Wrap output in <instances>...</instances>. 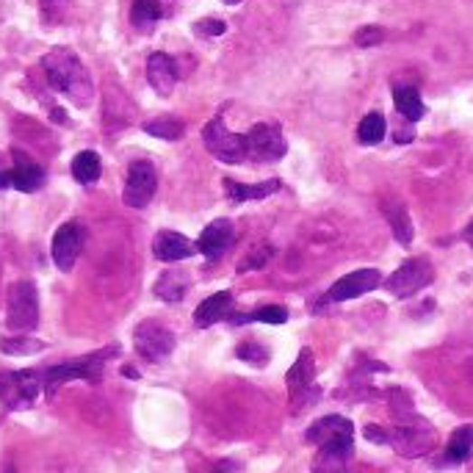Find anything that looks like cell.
<instances>
[{"label":"cell","mask_w":473,"mask_h":473,"mask_svg":"<svg viewBox=\"0 0 473 473\" xmlns=\"http://www.w3.org/2000/svg\"><path fill=\"white\" fill-rule=\"evenodd\" d=\"M100 172H103V163H100V155L95 150H83L72 158V178L83 186L97 183Z\"/></svg>","instance_id":"24"},{"label":"cell","mask_w":473,"mask_h":473,"mask_svg":"<svg viewBox=\"0 0 473 473\" xmlns=\"http://www.w3.org/2000/svg\"><path fill=\"white\" fill-rule=\"evenodd\" d=\"M155 296H161L163 302H181L189 291V280L178 272H166L158 283H155Z\"/></svg>","instance_id":"25"},{"label":"cell","mask_w":473,"mask_h":473,"mask_svg":"<svg viewBox=\"0 0 473 473\" xmlns=\"http://www.w3.org/2000/svg\"><path fill=\"white\" fill-rule=\"evenodd\" d=\"M144 134L155 136V139H166V142H175L186 134V125L178 116H158L144 122Z\"/></svg>","instance_id":"26"},{"label":"cell","mask_w":473,"mask_h":473,"mask_svg":"<svg viewBox=\"0 0 473 473\" xmlns=\"http://www.w3.org/2000/svg\"><path fill=\"white\" fill-rule=\"evenodd\" d=\"M12 186V169L9 172H0V189H9Z\"/></svg>","instance_id":"36"},{"label":"cell","mask_w":473,"mask_h":473,"mask_svg":"<svg viewBox=\"0 0 473 473\" xmlns=\"http://www.w3.org/2000/svg\"><path fill=\"white\" fill-rule=\"evenodd\" d=\"M382 213H385V219H388V225L394 230V238L402 246H410L413 238H415V230H413V219H410L407 208L402 202H396V199H385L382 202Z\"/></svg>","instance_id":"20"},{"label":"cell","mask_w":473,"mask_h":473,"mask_svg":"<svg viewBox=\"0 0 473 473\" xmlns=\"http://www.w3.org/2000/svg\"><path fill=\"white\" fill-rule=\"evenodd\" d=\"M83 225L80 222H67L56 230L53 236V246H51V255H53V264L61 269V272H70L78 261V255L83 249Z\"/></svg>","instance_id":"14"},{"label":"cell","mask_w":473,"mask_h":473,"mask_svg":"<svg viewBox=\"0 0 473 473\" xmlns=\"http://www.w3.org/2000/svg\"><path fill=\"white\" fill-rule=\"evenodd\" d=\"M272 255H274V246L272 244H257L244 261L238 264V272L244 274V272H252V269H264L269 261H272Z\"/></svg>","instance_id":"32"},{"label":"cell","mask_w":473,"mask_h":473,"mask_svg":"<svg viewBox=\"0 0 473 473\" xmlns=\"http://www.w3.org/2000/svg\"><path fill=\"white\" fill-rule=\"evenodd\" d=\"M319 451L313 457V473H352L355 459V423L343 415L319 418L305 435Z\"/></svg>","instance_id":"1"},{"label":"cell","mask_w":473,"mask_h":473,"mask_svg":"<svg viewBox=\"0 0 473 473\" xmlns=\"http://www.w3.org/2000/svg\"><path fill=\"white\" fill-rule=\"evenodd\" d=\"M175 343L178 340H175V335H172V329L163 327L161 321H153V319L142 321L134 332V347H136L139 357L147 363L166 360L172 352H175Z\"/></svg>","instance_id":"10"},{"label":"cell","mask_w":473,"mask_h":473,"mask_svg":"<svg viewBox=\"0 0 473 473\" xmlns=\"http://www.w3.org/2000/svg\"><path fill=\"white\" fill-rule=\"evenodd\" d=\"M147 80L158 95H169L172 86L178 83V61L166 53H153L147 59Z\"/></svg>","instance_id":"19"},{"label":"cell","mask_w":473,"mask_h":473,"mask_svg":"<svg viewBox=\"0 0 473 473\" xmlns=\"http://www.w3.org/2000/svg\"><path fill=\"white\" fill-rule=\"evenodd\" d=\"M158 189V175H155V166L150 161H134L131 169H127V181H125V191L122 199L127 208H147L150 199L155 197Z\"/></svg>","instance_id":"12"},{"label":"cell","mask_w":473,"mask_h":473,"mask_svg":"<svg viewBox=\"0 0 473 473\" xmlns=\"http://www.w3.org/2000/svg\"><path fill=\"white\" fill-rule=\"evenodd\" d=\"M197 252V244L189 241L183 233H175V230H161L153 241V255L163 264H178V261H186Z\"/></svg>","instance_id":"16"},{"label":"cell","mask_w":473,"mask_h":473,"mask_svg":"<svg viewBox=\"0 0 473 473\" xmlns=\"http://www.w3.org/2000/svg\"><path fill=\"white\" fill-rule=\"evenodd\" d=\"M6 324L17 332H31L39 324V296L36 285L20 280L9 288V305H6Z\"/></svg>","instance_id":"8"},{"label":"cell","mask_w":473,"mask_h":473,"mask_svg":"<svg viewBox=\"0 0 473 473\" xmlns=\"http://www.w3.org/2000/svg\"><path fill=\"white\" fill-rule=\"evenodd\" d=\"M379 285H382L379 269H357V272L343 274L338 283H332V288L324 293V302H347V299L376 291Z\"/></svg>","instance_id":"13"},{"label":"cell","mask_w":473,"mask_h":473,"mask_svg":"<svg viewBox=\"0 0 473 473\" xmlns=\"http://www.w3.org/2000/svg\"><path fill=\"white\" fill-rule=\"evenodd\" d=\"M285 385H288V399L293 413H302L305 407L321 399V388L316 385V357L311 349L299 352L296 363L285 374Z\"/></svg>","instance_id":"5"},{"label":"cell","mask_w":473,"mask_h":473,"mask_svg":"<svg viewBox=\"0 0 473 473\" xmlns=\"http://www.w3.org/2000/svg\"><path fill=\"white\" fill-rule=\"evenodd\" d=\"M246 321H264V324H285L288 321V308L283 305H269V308H261L249 316H241L236 319V324H246Z\"/></svg>","instance_id":"31"},{"label":"cell","mask_w":473,"mask_h":473,"mask_svg":"<svg viewBox=\"0 0 473 473\" xmlns=\"http://www.w3.org/2000/svg\"><path fill=\"white\" fill-rule=\"evenodd\" d=\"M45 183V169L31 161L25 153L14 150V169H12V186L23 194H33Z\"/></svg>","instance_id":"18"},{"label":"cell","mask_w":473,"mask_h":473,"mask_svg":"<svg viewBox=\"0 0 473 473\" xmlns=\"http://www.w3.org/2000/svg\"><path fill=\"white\" fill-rule=\"evenodd\" d=\"M202 142H205L208 153L217 158V161H222V163H244V158H249V153H246V136L227 131L225 116H213L205 125Z\"/></svg>","instance_id":"7"},{"label":"cell","mask_w":473,"mask_h":473,"mask_svg":"<svg viewBox=\"0 0 473 473\" xmlns=\"http://www.w3.org/2000/svg\"><path fill=\"white\" fill-rule=\"evenodd\" d=\"M385 28H379V25H366V28H360L357 33H355V45L357 48H376V45H382L385 42Z\"/></svg>","instance_id":"33"},{"label":"cell","mask_w":473,"mask_h":473,"mask_svg":"<svg viewBox=\"0 0 473 473\" xmlns=\"http://www.w3.org/2000/svg\"><path fill=\"white\" fill-rule=\"evenodd\" d=\"M233 313V291H219L197 305L194 311V327L208 329L213 324H219L222 319H227Z\"/></svg>","instance_id":"17"},{"label":"cell","mask_w":473,"mask_h":473,"mask_svg":"<svg viewBox=\"0 0 473 473\" xmlns=\"http://www.w3.org/2000/svg\"><path fill=\"white\" fill-rule=\"evenodd\" d=\"M394 103H396V111L407 122H418L426 114V106H423L421 92L415 89V86H394Z\"/></svg>","instance_id":"23"},{"label":"cell","mask_w":473,"mask_h":473,"mask_svg":"<svg viewBox=\"0 0 473 473\" xmlns=\"http://www.w3.org/2000/svg\"><path fill=\"white\" fill-rule=\"evenodd\" d=\"M385 131H388V122H385V116L376 114V111H371L357 125V142L360 144H368V147L371 144H379L385 139Z\"/></svg>","instance_id":"27"},{"label":"cell","mask_w":473,"mask_h":473,"mask_svg":"<svg viewBox=\"0 0 473 473\" xmlns=\"http://www.w3.org/2000/svg\"><path fill=\"white\" fill-rule=\"evenodd\" d=\"M462 236H465V241H468V244L473 246V222H470V225L465 227V233H462Z\"/></svg>","instance_id":"37"},{"label":"cell","mask_w":473,"mask_h":473,"mask_svg":"<svg viewBox=\"0 0 473 473\" xmlns=\"http://www.w3.org/2000/svg\"><path fill=\"white\" fill-rule=\"evenodd\" d=\"M119 349L116 347H108V349H100V352H92V355H83L78 360H70V363H59L53 368L45 371V391L48 396H53L64 382H72V379H86V382H97L103 368H106V360L116 357Z\"/></svg>","instance_id":"4"},{"label":"cell","mask_w":473,"mask_h":473,"mask_svg":"<svg viewBox=\"0 0 473 473\" xmlns=\"http://www.w3.org/2000/svg\"><path fill=\"white\" fill-rule=\"evenodd\" d=\"M283 189V181L272 178L266 183H236V181H225V191L230 197V202H249V199H266L272 194H277Z\"/></svg>","instance_id":"21"},{"label":"cell","mask_w":473,"mask_h":473,"mask_svg":"<svg viewBox=\"0 0 473 473\" xmlns=\"http://www.w3.org/2000/svg\"><path fill=\"white\" fill-rule=\"evenodd\" d=\"M161 20V0H134L131 23L139 31H150Z\"/></svg>","instance_id":"28"},{"label":"cell","mask_w":473,"mask_h":473,"mask_svg":"<svg viewBox=\"0 0 473 473\" xmlns=\"http://www.w3.org/2000/svg\"><path fill=\"white\" fill-rule=\"evenodd\" d=\"M45 388V374L36 371H0V402L9 410H28Z\"/></svg>","instance_id":"6"},{"label":"cell","mask_w":473,"mask_h":473,"mask_svg":"<svg viewBox=\"0 0 473 473\" xmlns=\"http://www.w3.org/2000/svg\"><path fill=\"white\" fill-rule=\"evenodd\" d=\"M236 241V230H233V222L230 219H213L202 233H199V241H197V252L205 257V261H219V257L233 246Z\"/></svg>","instance_id":"15"},{"label":"cell","mask_w":473,"mask_h":473,"mask_svg":"<svg viewBox=\"0 0 473 473\" xmlns=\"http://www.w3.org/2000/svg\"><path fill=\"white\" fill-rule=\"evenodd\" d=\"M6 473H14V470H12V468H9V470H6Z\"/></svg>","instance_id":"39"},{"label":"cell","mask_w":473,"mask_h":473,"mask_svg":"<svg viewBox=\"0 0 473 473\" xmlns=\"http://www.w3.org/2000/svg\"><path fill=\"white\" fill-rule=\"evenodd\" d=\"M42 67H45L53 89L67 95L72 103L86 106L92 100V78L72 51H67V48L51 51L45 59H42Z\"/></svg>","instance_id":"2"},{"label":"cell","mask_w":473,"mask_h":473,"mask_svg":"<svg viewBox=\"0 0 473 473\" xmlns=\"http://www.w3.org/2000/svg\"><path fill=\"white\" fill-rule=\"evenodd\" d=\"M225 4H227V6H238V4H241V0H225Z\"/></svg>","instance_id":"38"},{"label":"cell","mask_w":473,"mask_h":473,"mask_svg":"<svg viewBox=\"0 0 473 473\" xmlns=\"http://www.w3.org/2000/svg\"><path fill=\"white\" fill-rule=\"evenodd\" d=\"M45 349V343L33 338H4L0 340V352L6 355H36Z\"/></svg>","instance_id":"29"},{"label":"cell","mask_w":473,"mask_h":473,"mask_svg":"<svg viewBox=\"0 0 473 473\" xmlns=\"http://www.w3.org/2000/svg\"><path fill=\"white\" fill-rule=\"evenodd\" d=\"M435 443H438V432L432 429V423L421 415H413L407 421H396L391 429H385V446H391L396 454H402L407 459L429 454L435 449Z\"/></svg>","instance_id":"3"},{"label":"cell","mask_w":473,"mask_h":473,"mask_svg":"<svg viewBox=\"0 0 473 473\" xmlns=\"http://www.w3.org/2000/svg\"><path fill=\"white\" fill-rule=\"evenodd\" d=\"M236 357L244 360V363H252V366H266L269 363V349L261 347L257 340H244L236 347Z\"/></svg>","instance_id":"30"},{"label":"cell","mask_w":473,"mask_h":473,"mask_svg":"<svg viewBox=\"0 0 473 473\" xmlns=\"http://www.w3.org/2000/svg\"><path fill=\"white\" fill-rule=\"evenodd\" d=\"M244 136H246L249 158L261 161V163H274V161H280L288 153L283 131H280L277 122H257V125L249 127Z\"/></svg>","instance_id":"11"},{"label":"cell","mask_w":473,"mask_h":473,"mask_svg":"<svg viewBox=\"0 0 473 473\" xmlns=\"http://www.w3.org/2000/svg\"><path fill=\"white\" fill-rule=\"evenodd\" d=\"M67 0H42V6H45V12H56V6H64Z\"/></svg>","instance_id":"35"},{"label":"cell","mask_w":473,"mask_h":473,"mask_svg":"<svg viewBox=\"0 0 473 473\" xmlns=\"http://www.w3.org/2000/svg\"><path fill=\"white\" fill-rule=\"evenodd\" d=\"M194 31H197V33H202V36H222V33L227 31V25H225L222 20H213V17H208V20L197 23V25H194Z\"/></svg>","instance_id":"34"},{"label":"cell","mask_w":473,"mask_h":473,"mask_svg":"<svg viewBox=\"0 0 473 473\" xmlns=\"http://www.w3.org/2000/svg\"><path fill=\"white\" fill-rule=\"evenodd\" d=\"M470 454H473V426L465 423V426H459V429H454V432H451L443 457H446V462L462 465V462L470 459Z\"/></svg>","instance_id":"22"},{"label":"cell","mask_w":473,"mask_h":473,"mask_svg":"<svg viewBox=\"0 0 473 473\" xmlns=\"http://www.w3.org/2000/svg\"><path fill=\"white\" fill-rule=\"evenodd\" d=\"M435 280V269L426 257H410L404 261L388 280H385V288L388 293H394L396 299H410L418 291H423L426 285H432Z\"/></svg>","instance_id":"9"}]
</instances>
